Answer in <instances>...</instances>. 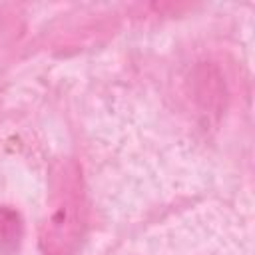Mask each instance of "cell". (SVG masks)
Here are the masks:
<instances>
[{"label":"cell","instance_id":"6da1fadb","mask_svg":"<svg viewBox=\"0 0 255 255\" xmlns=\"http://www.w3.org/2000/svg\"><path fill=\"white\" fill-rule=\"evenodd\" d=\"M56 203L58 205L54 207L52 217L46 223L44 243L46 251L62 255L80 229V189L76 185L74 175H66L62 179Z\"/></svg>","mask_w":255,"mask_h":255}]
</instances>
